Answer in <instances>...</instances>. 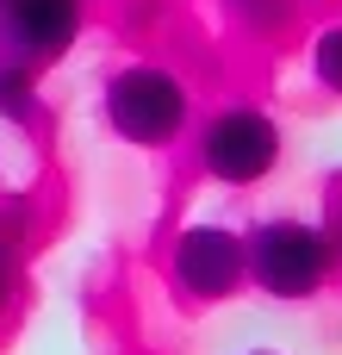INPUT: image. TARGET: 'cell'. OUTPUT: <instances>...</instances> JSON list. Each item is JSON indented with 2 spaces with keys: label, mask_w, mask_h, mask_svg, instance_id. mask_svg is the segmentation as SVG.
Segmentation results:
<instances>
[{
  "label": "cell",
  "mask_w": 342,
  "mask_h": 355,
  "mask_svg": "<svg viewBox=\"0 0 342 355\" xmlns=\"http://www.w3.org/2000/svg\"><path fill=\"white\" fill-rule=\"evenodd\" d=\"M318 81H324L330 94H342V25H330V31L318 37Z\"/></svg>",
  "instance_id": "obj_6"
},
{
  "label": "cell",
  "mask_w": 342,
  "mask_h": 355,
  "mask_svg": "<svg viewBox=\"0 0 342 355\" xmlns=\"http://www.w3.org/2000/svg\"><path fill=\"white\" fill-rule=\"evenodd\" d=\"M243 275H249V262H243V237L237 231H224V225L181 231V243H174V281L193 300H224Z\"/></svg>",
  "instance_id": "obj_5"
},
{
  "label": "cell",
  "mask_w": 342,
  "mask_h": 355,
  "mask_svg": "<svg viewBox=\"0 0 342 355\" xmlns=\"http://www.w3.org/2000/svg\"><path fill=\"white\" fill-rule=\"evenodd\" d=\"M0 306H6V268H0Z\"/></svg>",
  "instance_id": "obj_7"
},
{
  "label": "cell",
  "mask_w": 342,
  "mask_h": 355,
  "mask_svg": "<svg viewBox=\"0 0 342 355\" xmlns=\"http://www.w3.org/2000/svg\"><path fill=\"white\" fill-rule=\"evenodd\" d=\"M106 119H112V131L131 137V144H168V137L181 131V119H187V87H181L168 69L137 62V69L112 75V87H106Z\"/></svg>",
  "instance_id": "obj_2"
},
{
  "label": "cell",
  "mask_w": 342,
  "mask_h": 355,
  "mask_svg": "<svg viewBox=\"0 0 342 355\" xmlns=\"http://www.w3.org/2000/svg\"><path fill=\"white\" fill-rule=\"evenodd\" d=\"M243 262H249V275H255L274 300H305V293H318V281L330 275V243H324L318 225L274 218V225H262V231L243 243Z\"/></svg>",
  "instance_id": "obj_1"
},
{
  "label": "cell",
  "mask_w": 342,
  "mask_h": 355,
  "mask_svg": "<svg viewBox=\"0 0 342 355\" xmlns=\"http://www.w3.org/2000/svg\"><path fill=\"white\" fill-rule=\"evenodd\" d=\"M0 31L12 44V62L31 75L37 62H56L81 31V0H0Z\"/></svg>",
  "instance_id": "obj_4"
},
{
  "label": "cell",
  "mask_w": 342,
  "mask_h": 355,
  "mask_svg": "<svg viewBox=\"0 0 342 355\" xmlns=\"http://www.w3.org/2000/svg\"><path fill=\"white\" fill-rule=\"evenodd\" d=\"M199 156H206V168L218 175V181H262L268 168H274V156H280V131H274V119L268 112H255V106H231V112H218L212 125H206V144H199Z\"/></svg>",
  "instance_id": "obj_3"
}]
</instances>
